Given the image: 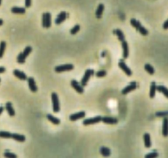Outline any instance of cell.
Returning <instances> with one entry per match:
<instances>
[{
	"instance_id": "1",
	"label": "cell",
	"mask_w": 168,
	"mask_h": 158,
	"mask_svg": "<svg viewBox=\"0 0 168 158\" xmlns=\"http://www.w3.org/2000/svg\"><path fill=\"white\" fill-rule=\"evenodd\" d=\"M130 24H131V26H133L134 28L136 29L137 31L140 32L142 35H147L148 34V31L144 26H143L140 21L136 20V19H135V18L130 19Z\"/></svg>"
},
{
	"instance_id": "2",
	"label": "cell",
	"mask_w": 168,
	"mask_h": 158,
	"mask_svg": "<svg viewBox=\"0 0 168 158\" xmlns=\"http://www.w3.org/2000/svg\"><path fill=\"white\" fill-rule=\"evenodd\" d=\"M32 47L31 46H27L25 49H24V51L21 53L17 58V61L18 63H24L25 62V59L26 57L29 56V54L31 53Z\"/></svg>"
},
{
	"instance_id": "3",
	"label": "cell",
	"mask_w": 168,
	"mask_h": 158,
	"mask_svg": "<svg viewBox=\"0 0 168 158\" xmlns=\"http://www.w3.org/2000/svg\"><path fill=\"white\" fill-rule=\"evenodd\" d=\"M51 99H52V103H53V112L58 113L60 111V103L58 96L57 93L53 92L51 95Z\"/></svg>"
},
{
	"instance_id": "4",
	"label": "cell",
	"mask_w": 168,
	"mask_h": 158,
	"mask_svg": "<svg viewBox=\"0 0 168 158\" xmlns=\"http://www.w3.org/2000/svg\"><path fill=\"white\" fill-rule=\"evenodd\" d=\"M94 74H95V71L93 70V69H87V70L85 71L84 76H83L82 79H81V86H82L83 87L87 85L89 80L90 79L91 76H93Z\"/></svg>"
},
{
	"instance_id": "5",
	"label": "cell",
	"mask_w": 168,
	"mask_h": 158,
	"mask_svg": "<svg viewBox=\"0 0 168 158\" xmlns=\"http://www.w3.org/2000/svg\"><path fill=\"white\" fill-rule=\"evenodd\" d=\"M51 13L49 12H45L44 13L42 16V26L43 27L45 28H49L52 24V21H51Z\"/></svg>"
},
{
	"instance_id": "6",
	"label": "cell",
	"mask_w": 168,
	"mask_h": 158,
	"mask_svg": "<svg viewBox=\"0 0 168 158\" xmlns=\"http://www.w3.org/2000/svg\"><path fill=\"white\" fill-rule=\"evenodd\" d=\"M74 68V65L71 63L68 64H63V65H58L54 68V71L56 73H63V72H67V71L72 70Z\"/></svg>"
},
{
	"instance_id": "7",
	"label": "cell",
	"mask_w": 168,
	"mask_h": 158,
	"mask_svg": "<svg viewBox=\"0 0 168 158\" xmlns=\"http://www.w3.org/2000/svg\"><path fill=\"white\" fill-rule=\"evenodd\" d=\"M100 121H102V117L101 116H95L93 118H89V119H85L83 121V124L85 126L88 125H92V124H95V123H99Z\"/></svg>"
},
{
	"instance_id": "8",
	"label": "cell",
	"mask_w": 168,
	"mask_h": 158,
	"mask_svg": "<svg viewBox=\"0 0 168 158\" xmlns=\"http://www.w3.org/2000/svg\"><path fill=\"white\" fill-rule=\"evenodd\" d=\"M118 66H119L120 68H121V70H122L127 76L130 77V76L132 75V71H131V69H130V68L126 65V63L124 62V60H120V62L118 63Z\"/></svg>"
},
{
	"instance_id": "9",
	"label": "cell",
	"mask_w": 168,
	"mask_h": 158,
	"mask_svg": "<svg viewBox=\"0 0 168 158\" xmlns=\"http://www.w3.org/2000/svg\"><path fill=\"white\" fill-rule=\"evenodd\" d=\"M136 87V82H130V84L128 85V86H126V87L123 89L122 91H121V94H122V95H126V94L130 93V92H131V91H134V90H135Z\"/></svg>"
},
{
	"instance_id": "10",
	"label": "cell",
	"mask_w": 168,
	"mask_h": 158,
	"mask_svg": "<svg viewBox=\"0 0 168 158\" xmlns=\"http://www.w3.org/2000/svg\"><path fill=\"white\" fill-rule=\"evenodd\" d=\"M71 87H72L78 93L82 94V93L84 92V87H83L81 86V83H79L76 80H71Z\"/></svg>"
},
{
	"instance_id": "11",
	"label": "cell",
	"mask_w": 168,
	"mask_h": 158,
	"mask_svg": "<svg viewBox=\"0 0 168 158\" xmlns=\"http://www.w3.org/2000/svg\"><path fill=\"white\" fill-rule=\"evenodd\" d=\"M85 115H86V113L84 112V111L77 112L76 113V114H73V115H70L69 119H70L71 121H76V120H81V119L84 118V117H85Z\"/></svg>"
},
{
	"instance_id": "12",
	"label": "cell",
	"mask_w": 168,
	"mask_h": 158,
	"mask_svg": "<svg viewBox=\"0 0 168 158\" xmlns=\"http://www.w3.org/2000/svg\"><path fill=\"white\" fill-rule=\"evenodd\" d=\"M102 121L108 124H116L118 123V119L114 117H110V116H104V117H102Z\"/></svg>"
},
{
	"instance_id": "13",
	"label": "cell",
	"mask_w": 168,
	"mask_h": 158,
	"mask_svg": "<svg viewBox=\"0 0 168 158\" xmlns=\"http://www.w3.org/2000/svg\"><path fill=\"white\" fill-rule=\"evenodd\" d=\"M27 82H28L29 88L31 91V92H36V91H38V88H37V86L35 84L34 77H27Z\"/></svg>"
},
{
	"instance_id": "14",
	"label": "cell",
	"mask_w": 168,
	"mask_h": 158,
	"mask_svg": "<svg viewBox=\"0 0 168 158\" xmlns=\"http://www.w3.org/2000/svg\"><path fill=\"white\" fill-rule=\"evenodd\" d=\"M67 18V13L66 12H61L59 15L57 17L56 20H55V24L60 25L61 23H63V21H66V19Z\"/></svg>"
},
{
	"instance_id": "15",
	"label": "cell",
	"mask_w": 168,
	"mask_h": 158,
	"mask_svg": "<svg viewBox=\"0 0 168 158\" xmlns=\"http://www.w3.org/2000/svg\"><path fill=\"white\" fill-rule=\"evenodd\" d=\"M13 74H14L15 77H17L18 79H20L21 81H25V80H27V76H26V74L23 73L22 71L18 70V69H15V70L13 71Z\"/></svg>"
},
{
	"instance_id": "16",
	"label": "cell",
	"mask_w": 168,
	"mask_h": 158,
	"mask_svg": "<svg viewBox=\"0 0 168 158\" xmlns=\"http://www.w3.org/2000/svg\"><path fill=\"white\" fill-rule=\"evenodd\" d=\"M121 46H122V55L124 59H127L129 57V46L128 43L126 40H124L121 42Z\"/></svg>"
},
{
	"instance_id": "17",
	"label": "cell",
	"mask_w": 168,
	"mask_h": 158,
	"mask_svg": "<svg viewBox=\"0 0 168 158\" xmlns=\"http://www.w3.org/2000/svg\"><path fill=\"white\" fill-rule=\"evenodd\" d=\"M162 135L164 137L168 136V118L165 117L162 121Z\"/></svg>"
},
{
	"instance_id": "18",
	"label": "cell",
	"mask_w": 168,
	"mask_h": 158,
	"mask_svg": "<svg viewBox=\"0 0 168 158\" xmlns=\"http://www.w3.org/2000/svg\"><path fill=\"white\" fill-rule=\"evenodd\" d=\"M113 33L118 37V40H119L121 42H122L124 40H126L125 35H124V33H123V32L121 30H120V29H115V30L113 31Z\"/></svg>"
},
{
	"instance_id": "19",
	"label": "cell",
	"mask_w": 168,
	"mask_h": 158,
	"mask_svg": "<svg viewBox=\"0 0 168 158\" xmlns=\"http://www.w3.org/2000/svg\"><path fill=\"white\" fill-rule=\"evenodd\" d=\"M5 109L8 113V115L10 116H14L15 115V110L13 109V106L11 102H7L6 105H5Z\"/></svg>"
},
{
	"instance_id": "20",
	"label": "cell",
	"mask_w": 168,
	"mask_h": 158,
	"mask_svg": "<svg viewBox=\"0 0 168 158\" xmlns=\"http://www.w3.org/2000/svg\"><path fill=\"white\" fill-rule=\"evenodd\" d=\"M103 11H104V5L103 4H98V7H97V10H96V18L98 19H100L103 16Z\"/></svg>"
},
{
	"instance_id": "21",
	"label": "cell",
	"mask_w": 168,
	"mask_h": 158,
	"mask_svg": "<svg viewBox=\"0 0 168 158\" xmlns=\"http://www.w3.org/2000/svg\"><path fill=\"white\" fill-rule=\"evenodd\" d=\"M11 11L14 14H25V8H24V7H12Z\"/></svg>"
},
{
	"instance_id": "22",
	"label": "cell",
	"mask_w": 168,
	"mask_h": 158,
	"mask_svg": "<svg viewBox=\"0 0 168 158\" xmlns=\"http://www.w3.org/2000/svg\"><path fill=\"white\" fill-rule=\"evenodd\" d=\"M144 146L145 148H149L152 146V143H151V137L149 134H145L144 135Z\"/></svg>"
},
{
	"instance_id": "23",
	"label": "cell",
	"mask_w": 168,
	"mask_h": 158,
	"mask_svg": "<svg viewBox=\"0 0 168 158\" xmlns=\"http://www.w3.org/2000/svg\"><path fill=\"white\" fill-rule=\"evenodd\" d=\"M12 138L14 139L15 141L20 142V143H23V142L25 141V137L24 135L18 134H12Z\"/></svg>"
},
{
	"instance_id": "24",
	"label": "cell",
	"mask_w": 168,
	"mask_h": 158,
	"mask_svg": "<svg viewBox=\"0 0 168 158\" xmlns=\"http://www.w3.org/2000/svg\"><path fill=\"white\" fill-rule=\"evenodd\" d=\"M156 91H157V85H156V83L154 82H153L151 83L150 90H149V96H150L151 99L154 98L155 94H156Z\"/></svg>"
},
{
	"instance_id": "25",
	"label": "cell",
	"mask_w": 168,
	"mask_h": 158,
	"mask_svg": "<svg viewBox=\"0 0 168 158\" xmlns=\"http://www.w3.org/2000/svg\"><path fill=\"white\" fill-rule=\"evenodd\" d=\"M47 119L49 120V121H50L51 123H53V124H55V125H58V124H60V123H61L59 119H57V117L52 115H50V114L47 115Z\"/></svg>"
},
{
	"instance_id": "26",
	"label": "cell",
	"mask_w": 168,
	"mask_h": 158,
	"mask_svg": "<svg viewBox=\"0 0 168 158\" xmlns=\"http://www.w3.org/2000/svg\"><path fill=\"white\" fill-rule=\"evenodd\" d=\"M157 90L159 92L162 93L167 98H168V89L166 87L162 86V85H159V86H157Z\"/></svg>"
},
{
	"instance_id": "27",
	"label": "cell",
	"mask_w": 168,
	"mask_h": 158,
	"mask_svg": "<svg viewBox=\"0 0 168 158\" xmlns=\"http://www.w3.org/2000/svg\"><path fill=\"white\" fill-rule=\"evenodd\" d=\"M100 153H101L102 156H103V157H109L112 152H111V150H110L108 148L102 147V148H100Z\"/></svg>"
},
{
	"instance_id": "28",
	"label": "cell",
	"mask_w": 168,
	"mask_h": 158,
	"mask_svg": "<svg viewBox=\"0 0 168 158\" xmlns=\"http://www.w3.org/2000/svg\"><path fill=\"white\" fill-rule=\"evenodd\" d=\"M144 69L146 70L147 73L150 74V75H153L154 73H155L153 67L151 64H149V63H146V64L144 65Z\"/></svg>"
},
{
	"instance_id": "29",
	"label": "cell",
	"mask_w": 168,
	"mask_h": 158,
	"mask_svg": "<svg viewBox=\"0 0 168 158\" xmlns=\"http://www.w3.org/2000/svg\"><path fill=\"white\" fill-rule=\"evenodd\" d=\"M6 46H7V44L5 41H2L0 43V59L3 58V56H4L5 49H6Z\"/></svg>"
},
{
	"instance_id": "30",
	"label": "cell",
	"mask_w": 168,
	"mask_h": 158,
	"mask_svg": "<svg viewBox=\"0 0 168 158\" xmlns=\"http://www.w3.org/2000/svg\"><path fill=\"white\" fill-rule=\"evenodd\" d=\"M0 137L2 138H12V134L10 132H7V131H0Z\"/></svg>"
},
{
	"instance_id": "31",
	"label": "cell",
	"mask_w": 168,
	"mask_h": 158,
	"mask_svg": "<svg viewBox=\"0 0 168 158\" xmlns=\"http://www.w3.org/2000/svg\"><path fill=\"white\" fill-rule=\"evenodd\" d=\"M80 29H81V26H80V25H76L75 26H74L73 28L71 30V35H75V34H76L77 32L80 31Z\"/></svg>"
},
{
	"instance_id": "32",
	"label": "cell",
	"mask_w": 168,
	"mask_h": 158,
	"mask_svg": "<svg viewBox=\"0 0 168 158\" xmlns=\"http://www.w3.org/2000/svg\"><path fill=\"white\" fill-rule=\"evenodd\" d=\"M95 75H96V77H103L107 75V72H106L105 70H100L97 72V73H95Z\"/></svg>"
},
{
	"instance_id": "33",
	"label": "cell",
	"mask_w": 168,
	"mask_h": 158,
	"mask_svg": "<svg viewBox=\"0 0 168 158\" xmlns=\"http://www.w3.org/2000/svg\"><path fill=\"white\" fill-rule=\"evenodd\" d=\"M158 157V153L156 152V151H153L151 153H148V154L145 155V158H155Z\"/></svg>"
},
{
	"instance_id": "34",
	"label": "cell",
	"mask_w": 168,
	"mask_h": 158,
	"mask_svg": "<svg viewBox=\"0 0 168 158\" xmlns=\"http://www.w3.org/2000/svg\"><path fill=\"white\" fill-rule=\"evenodd\" d=\"M4 156L5 157H8V158H17V155L13 154V153H12V152H9V151H6V152H4Z\"/></svg>"
},
{
	"instance_id": "35",
	"label": "cell",
	"mask_w": 168,
	"mask_h": 158,
	"mask_svg": "<svg viewBox=\"0 0 168 158\" xmlns=\"http://www.w3.org/2000/svg\"><path fill=\"white\" fill-rule=\"evenodd\" d=\"M168 115V112H158L156 113V116H166Z\"/></svg>"
},
{
	"instance_id": "36",
	"label": "cell",
	"mask_w": 168,
	"mask_h": 158,
	"mask_svg": "<svg viewBox=\"0 0 168 158\" xmlns=\"http://www.w3.org/2000/svg\"><path fill=\"white\" fill-rule=\"evenodd\" d=\"M25 4L26 7H30L31 6V0H25Z\"/></svg>"
},
{
	"instance_id": "37",
	"label": "cell",
	"mask_w": 168,
	"mask_h": 158,
	"mask_svg": "<svg viewBox=\"0 0 168 158\" xmlns=\"http://www.w3.org/2000/svg\"><path fill=\"white\" fill-rule=\"evenodd\" d=\"M162 27H163V29H165V30H167V29H168V19L167 20V21H165L164 23H163V26H162Z\"/></svg>"
},
{
	"instance_id": "38",
	"label": "cell",
	"mask_w": 168,
	"mask_h": 158,
	"mask_svg": "<svg viewBox=\"0 0 168 158\" xmlns=\"http://www.w3.org/2000/svg\"><path fill=\"white\" fill-rule=\"evenodd\" d=\"M5 71H6L5 68L0 67V73H5Z\"/></svg>"
},
{
	"instance_id": "39",
	"label": "cell",
	"mask_w": 168,
	"mask_h": 158,
	"mask_svg": "<svg viewBox=\"0 0 168 158\" xmlns=\"http://www.w3.org/2000/svg\"><path fill=\"white\" fill-rule=\"evenodd\" d=\"M4 107H3V106H0V115H1L2 113L4 112Z\"/></svg>"
},
{
	"instance_id": "40",
	"label": "cell",
	"mask_w": 168,
	"mask_h": 158,
	"mask_svg": "<svg viewBox=\"0 0 168 158\" xmlns=\"http://www.w3.org/2000/svg\"><path fill=\"white\" fill-rule=\"evenodd\" d=\"M3 24H4V21L2 19H0V26H2Z\"/></svg>"
},
{
	"instance_id": "41",
	"label": "cell",
	"mask_w": 168,
	"mask_h": 158,
	"mask_svg": "<svg viewBox=\"0 0 168 158\" xmlns=\"http://www.w3.org/2000/svg\"><path fill=\"white\" fill-rule=\"evenodd\" d=\"M1 4H2V0H0V5H1Z\"/></svg>"
},
{
	"instance_id": "42",
	"label": "cell",
	"mask_w": 168,
	"mask_h": 158,
	"mask_svg": "<svg viewBox=\"0 0 168 158\" xmlns=\"http://www.w3.org/2000/svg\"><path fill=\"white\" fill-rule=\"evenodd\" d=\"M0 82H1V78H0Z\"/></svg>"
}]
</instances>
